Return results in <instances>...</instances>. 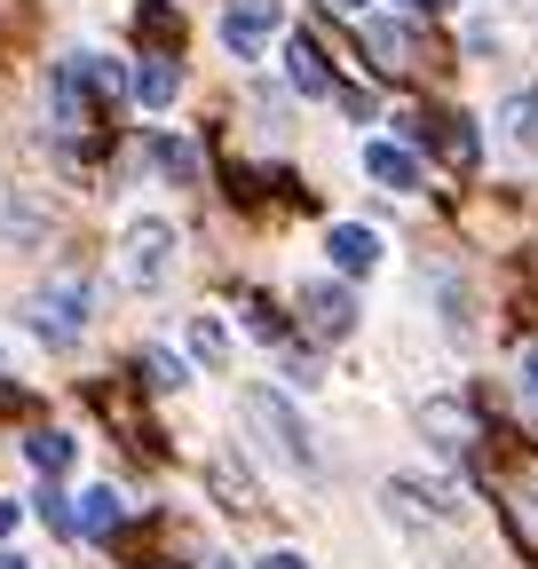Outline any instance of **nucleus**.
<instances>
[{
    "label": "nucleus",
    "instance_id": "nucleus-23",
    "mask_svg": "<svg viewBox=\"0 0 538 569\" xmlns=\"http://www.w3.org/2000/svg\"><path fill=\"white\" fill-rule=\"evenodd\" d=\"M17 522H24V507H17V498H0V538H9Z\"/></svg>",
    "mask_w": 538,
    "mask_h": 569
},
{
    "label": "nucleus",
    "instance_id": "nucleus-14",
    "mask_svg": "<svg viewBox=\"0 0 538 569\" xmlns=\"http://www.w3.org/2000/svg\"><path fill=\"white\" fill-rule=\"evenodd\" d=\"M119 522H127V498H119L111 482H96V490L80 498V538H119Z\"/></svg>",
    "mask_w": 538,
    "mask_h": 569
},
{
    "label": "nucleus",
    "instance_id": "nucleus-13",
    "mask_svg": "<svg viewBox=\"0 0 538 569\" xmlns=\"http://www.w3.org/2000/svg\"><path fill=\"white\" fill-rule=\"evenodd\" d=\"M134 103H143V111H167L175 103V88H182V71H175V56H143V71H134Z\"/></svg>",
    "mask_w": 538,
    "mask_h": 569
},
{
    "label": "nucleus",
    "instance_id": "nucleus-28",
    "mask_svg": "<svg viewBox=\"0 0 538 569\" xmlns=\"http://www.w3.org/2000/svg\"><path fill=\"white\" fill-rule=\"evenodd\" d=\"M198 569H230V561H222V553H207V561H198Z\"/></svg>",
    "mask_w": 538,
    "mask_h": 569
},
{
    "label": "nucleus",
    "instance_id": "nucleus-27",
    "mask_svg": "<svg viewBox=\"0 0 538 569\" xmlns=\"http://www.w3.org/2000/svg\"><path fill=\"white\" fill-rule=\"evenodd\" d=\"M0 569H32V561H24V553H9V546H0Z\"/></svg>",
    "mask_w": 538,
    "mask_h": 569
},
{
    "label": "nucleus",
    "instance_id": "nucleus-20",
    "mask_svg": "<svg viewBox=\"0 0 538 569\" xmlns=\"http://www.w3.org/2000/svg\"><path fill=\"white\" fill-rule=\"evenodd\" d=\"M190 356L198 365H230V332L215 317H190Z\"/></svg>",
    "mask_w": 538,
    "mask_h": 569
},
{
    "label": "nucleus",
    "instance_id": "nucleus-21",
    "mask_svg": "<svg viewBox=\"0 0 538 569\" xmlns=\"http://www.w3.org/2000/svg\"><path fill=\"white\" fill-rule=\"evenodd\" d=\"M507 530H515V546L538 561V498H507Z\"/></svg>",
    "mask_w": 538,
    "mask_h": 569
},
{
    "label": "nucleus",
    "instance_id": "nucleus-11",
    "mask_svg": "<svg viewBox=\"0 0 538 569\" xmlns=\"http://www.w3.org/2000/svg\"><path fill=\"white\" fill-rule=\"evenodd\" d=\"M365 174L380 182V190H420V159L412 151H404V142H365Z\"/></svg>",
    "mask_w": 538,
    "mask_h": 569
},
{
    "label": "nucleus",
    "instance_id": "nucleus-4",
    "mask_svg": "<svg viewBox=\"0 0 538 569\" xmlns=\"http://www.w3.org/2000/svg\"><path fill=\"white\" fill-rule=\"evenodd\" d=\"M293 309L309 317L317 340H349L357 332V293H349V284H332V277H309L301 293H293Z\"/></svg>",
    "mask_w": 538,
    "mask_h": 569
},
{
    "label": "nucleus",
    "instance_id": "nucleus-19",
    "mask_svg": "<svg viewBox=\"0 0 538 569\" xmlns=\"http://www.w3.org/2000/svg\"><path fill=\"white\" fill-rule=\"evenodd\" d=\"M134 24H143V40H159V56L182 40V17L167 9V0H143V9H134Z\"/></svg>",
    "mask_w": 538,
    "mask_h": 569
},
{
    "label": "nucleus",
    "instance_id": "nucleus-30",
    "mask_svg": "<svg viewBox=\"0 0 538 569\" xmlns=\"http://www.w3.org/2000/svg\"><path fill=\"white\" fill-rule=\"evenodd\" d=\"M0 372H9V356H0Z\"/></svg>",
    "mask_w": 538,
    "mask_h": 569
},
{
    "label": "nucleus",
    "instance_id": "nucleus-15",
    "mask_svg": "<svg viewBox=\"0 0 538 569\" xmlns=\"http://www.w3.org/2000/svg\"><path fill=\"white\" fill-rule=\"evenodd\" d=\"M207 482H215V498H222L230 515H261V490H253V475H246L238 459H215V467H207Z\"/></svg>",
    "mask_w": 538,
    "mask_h": 569
},
{
    "label": "nucleus",
    "instance_id": "nucleus-18",
    "mask_svg": "<svg viewBox=\"0 0 538 569\" xmlns=\"http://www.w3.org/2000/svg\"><path fill=\"white\" fill-rule=\"evenodd\" d=\"M143 380L159 388V396H175V388H190V365L175 348H143Z\"/></svg>",
    "mask_w": 538,
    "mask_h": 569
},
{
    "label": "nucleus",
    "instance_id": "nucleus-16",
    "mask_svg": "<svg viewBox=\"0 0 538 569\" xmlns=\"http://www.w3.org/2000/svg\"><path fill=\"white\" fill-rule=\"evenodd\" d=\"M24 459H32V467H40V475L56 482L63 467H72V459H80V443H72V436H63V427H32V436H24Z\"/></svg>",
    "mask_w": 538,
    "mask_h": 569
},
{
    "label": "nucleus",
    "instance_id": "nucleus-2",
    "mask_svg": "<svg viewBox=\"0 0 538 569\" xmlns=\"http://www.w3.org/2000/svg\"><path fill=\"white\" fill-rule=\"evenodd\" d=\"M24 325H32L48 348H72V340L96 325V284H88L80 269H56V277L40 284V293L24 301Z\"/></svg>",
    "mask_w": 538,
    "mask_h": 569
},
{
    "label": "nucleus",
    "instance_id": "nucleus-9",
    "mask_svg": "<svg viewBox=\"0 0 538 569\" xmlns=\"http://www.w3.org/2000/svg\"><path fill=\"white\" fill-rule=\"evenodd\" d=\"M286 88H293V96H309V103H325L332 88H341V80H332V63L317 56V40H301V32L286 40Z\"/></svg>",
    "mask_w": 538,
    "mask_h": 569
},
{
    "label": "nucleus",
    "instance_id": "nucleus-3",
    "mask_svg": "<svg viewBox=\"0 0 538 569\" xmlns=\"http://www.w3.org/2000/svg\"><path fill=\"white\" fill-rule=\"evenodd\" d=\"M175 253H182V238H175L167 213H134V222L119 230V284L127 293H159V284L175 277Z\"/></svg>",
    "mask_w": 538,
    "mask_h": 569
},
{
    "label": "nucleus",
    "instance_id": "nucleus-7",
    "mask_svg": "<svg viewBox=\"0 0 538 569\" xmlns=\"http://www.w3.org/2000/svg\"><path fill=\"white\" fill-rule=\"evenodd\" d=\"M48 230H56V213H48V198H40V190H9V198H0V238H9V246L40 253V246H48Z\"/></svg>",
    "mask_w": 538,
    "mask_h": 569
},
{
    "label": "nucleus",
    "instance_id": "nucleus-6",
    "mask_svg": "<svg viewBox=\"0 0 538 569\" xmlns=\"http://www.w3.org/2000/svg\"><path fill=\"white\" fill-rule=\"evenodd\" d=\"M357 32H365V48L380 56V71H396V80H404V71H420V63H428V40H420L412 24H396V17H365Z\"/></svg>",
    "mask_w": 538,
    "mask_h": 569
},
{
    "label": "nucleus",
    "instance_id": "nucleus-26",
    "mask_svg": "<svg viewBox=\"0 0 538 569\" xmlns=\"http://www.w3.org/2000/svg\"><path fill=\"white\" fill-rule=\"evenodd\" d=\"M404 9H420V17H444V9H451V0H404Z\"/></svg>",
    "mask_w": 538,
    "mask_h": 569
},
{
    "label": "nucleus",
    "instance_id": "nucleus-24",
    "mask_svg": "<svg viewBox=\"0 0 538 569\" xmlns=\"http://www.w3.org/2000/svg\"><path fill=\"white\" fill-rule=\"evenodd\" d=\"M325 9H341V17H357V24H365V17H372V0H325Z\"/></svg>",
    "mask_w": 538,
    "mask_h": 569
},
{
    "label": "nucleus",
    "instance_id": "nucleus-12",
    "mask_svg": "<svg viewBox=\"0 0 538 569\" xmlns=\"http://www.w3.org/2000/svg\"><path fill=\"white\" fill-rule=\"evenodd\" d=\"M491 127H499V142H515V151H538V88H515Z\"/></svg>",
    "mask_w": 538,
    "mask_h": 569
},
{
    "label": "nucleus",
    "instance_id": "nucleus-10",
    "mask_svg": "<svg viewBox=\"0 0 538 569\" xmlns=\"http://www.w3.org/2000/svg\"><path fill=\"white\" fill-rule=\"evenodd\" d=\"M325 253H332V269H341V277H372V269H380V238H372L365 222H332V230H325Z\"/></svg>",
    "mask_w": 538,
    "mask_h": 569
},
{
    "label": "nucleus",
    "instance_id": "nucleus-1",
    "mask_svg": "<svg viewBox=\"0 0 538 569\" xmlns=\"http://www.w3.org/2000/svg\"><path fill=\"white\" fill-rule=\"evenodd\" d=\"M238 419H246V436L261 443V459L269 467H286V475H317L325 459H317V436H309V419L293 411V396H278V388H246L238 396Z\"/></svg>",
    "mask_w": 538,
    "mask_h": 569
},
{
    "label": "nucleus",
    "instance_id": "nucleus-17",
    "mask_svg": "<svg viewBox=\"0 0 538 569\" xmlns=\"http://www.w3.org/2000/svg\"><path fill=\"white\" fill-rule=\"evenodd\" d=\"M151 159H159L167 182H182V190L198 182V142H190V134H159V142H151Z\"/></svg>",
    "mask_w": 538,
    "mask_h": 569
},
{
    "label": "nucleus",
    "instance_id": "nucleus-25",
    "mask_svg": "<svg viewBox=\"0 0 538 569\" xmlns=\"http://www.w3.org/2000/svg\"><path fill=\"white\" fill-rule=\"evenodd\" d=\"M522 388H530V396H538V348H530V356H522Z\"/></svg>",
    "mask_w": 538,
    "mask_h": 569
},
{
    "label": "nucleus",
    "instance_id": "nucleus-29",
    "mask_svg": "<svg viewBox=\"0 0 538 569\" xmlns=\"http://www.w3.org/2000/svg\"><path fill=\"white\" fill-rule=\"evenodd\" d=\"M451 569H476V561H451Z\"/></svg>",
    "mask_w": 538,
    "mask_h": 569
},
{
    "label": "nucleus",
    "instance_id": "nucleus-22",
    "mask_svg": "<svg viewBox=\"0 0 538 569\" xmlns=\"http://www.w3.org/2000/svg\"><path fill=\"white\" fill-rule=\"evenodd\" d=\"M253 569H309V553H286V546H278V553H261Z\"/></svg>",
    "mask_w": 538,
    "mask_h": 569
},
{
    "label": "nucleus",
    "instance_id": "nucleus-8",
    "mask_svg": "<svg viewBox=\"0 0 538 569\" xmlns=\"http://www.w3.org/2000/svg\"><path fill=\"white\" fill-rule=\"evenodd\" d=\"M420 436H436V451H467L476 443V411H467L459 396H428L420 403Z\"/></svg>",
    "mask_w": 538,
    "mask_h": 569
},
{
    "label": "nucleus",
    "instance_id": "nucleus-5",
    "mask_svg": "<svg viewBox=\"0 0 538 569\" xmlns=\"http://www.w3.org/2000/svg\"><path fill=\"white\" fill-rule=\"evenodd\" d=\"M278 0H230V9H222V48L238 56V63H253L261 48H269V32H278Z\"/></svg>",
    "mask_w": 538,
    "mask_h": 569
}]
</instances>
